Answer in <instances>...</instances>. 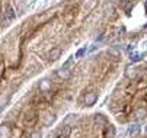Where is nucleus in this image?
Returning a JSON list of instances; mask_svg holds the SVG:
<instances>
[{"mask_svg": "<svg viewBox=\"0 0 147 138\" xmlns=\"http://www.w3.org/2000/svg\"><path fill=\"white\" fill-rule=\"evenodd\" d=\"M140 60H141V55H140V54H137V52L131 54V61H133V63H136V61H140Z\"/></svg>", "mask_w": 147, "mask_h": 138, "instance_id": "12", "label": "nucleus"}, {"mask_svg": "<svg viewBox=\"0 0 147 138\" xmlns=\"http://www.w3.org/2000/svg\"><path fill=\"white\" fill-rule=\"evenodd\" d=\"M12 137V128L7 124L0 125V138H10Z\"/></svg>", "mask_w": 147, "mask_h": 138, "instance_id": "3", "label": "nucleus"}, {"mask_svg": "<svg viewBox=\"0 0 147 138\" xmlns=\"http://www.w3.org/2000/svg\"><path fill=\"white\" fill-rule=\"evenodd\" d=\"M57 76L60 78H63V80H69L71 77V70L69 67H61L60 70H57Z\"/></svg>", "mask_w": 147, "mask_h": 138, "instance_id": "2", "label": "nucleus"}, {"mask_svg": "<svg viewBox=\"0 0 147 138\" xmlns=\"http://www.w3.org/2000/svg\"><path fill=\"white\" fill-rule=\"evenodd\" d=\"M29 138H42V134H41V131H34L29 134Z\"/></svg>", "mask_w": 147, "mask_h": 138, "instance_id": "11", "label": "nucleus"}, {"mask_svg": "<svg viewBox=\"0 0 147 138\" xmlns=\"http://www.w3.org/2000/svg\"><path fill=\"white\" fill-rule=\"evenodd\" d=\"M60 57H61V50H60V48H53V50L50 51V60H51V61L58 60Z\"/></svg>", "mask_w": 147, "mask_h": 138, "instance_id": "5", "label": "nucleus"}, {"mask_svg": "<svg viewBox=\"0 0 147 138\" xmlns=\"http://www.w3.org/2000/svg\"><path fill=\"white\" fill-rule=\"evenodd\" d=\"M85 52H86V47H85V48H82V50H79V51H77V54H76V58H79V57H82V55H83V54H85Z\"/></svg>", "mask_w": 147, "mask_h": 138, "instance_id": "13", "label": "nucleus"}, {"mask_svg": "<svg viewBox=\"0 0 147 138\" xmlns=\"http://www.w3.org/2000/svg\"><path fill=\"white\" fill-rule=\"evenodd\" d=\"M54 119H55V115H54V113H50V115H47V119L44 121V125H45V127L51 125V124L54 122Z\"/></svg>", "mask_w": 147, "mask_h": 138, "instance_id": "10", "label": "nucleus"}, {"mask_svg": "<svg viewBox=\"0 0 147 138\" xmlns=\"http://www.w3.org/2000/svg\"><path fill=\"white\" fill-rule=\"evenodd\" d=\"M98 102V93L96 92H89L85 96V105L86 106H93Z\"/></svg>", "mask_w": 147, "mask_h": 138, "instance_id": "1", "label": "nucleus"}, {"mask_svg": "<svg viewBox=\"0 0 147 138\" xmlns=\"http://www.w3.org/2000/svg\"><path fill=\"white\" fill-rule=\"evenodd\" d=\"M125 76H127V78H136L137 77V68L136 67H127V70H125Z\"/></svg>", "mask_w": 147, "mask_h": 138, "instance_id": "6", "label": "nucleus"}, {"mask_svg": "<svg viewBox=\"0 0 147 138\" xmlns=\"http://www.w3.org/2000/svg\"><path fill=\"white\" fill-rule=\"evenodd\" d=\"M136 116L138 118V119H141V118H146V116H147V111H146L144 108H138V109L136 111Z\"/></svg>", "mask_w": 147, "mask_h": 138, "instance_id": "8", "label": "nucleus"}, {"mask_svg": "<svg viewBox=\"0 0 147 138\" xmlns=\"http://www.w3.org/2000/svg\"><path fill=\"white\" fill-rule=\"evenodd\" d=\"M109 54H111V55H114V57H118V55H119V52H118L117 50H114V48H111V50H109Z\"/></svg>", "mask_w": 147, "mask_h": 138, "instance_id": "14", "label": "nucleus"}, {"mask_svg": "<svg viewBox=\"0 0 147 138\" xmlns=\"http://www.w3.org/2000/svg\"><path fill=\"white\" fill-rule=\"evenodd\" d=\"M50 89H51V83H50L48 80H42V82L39 83V90H41V92L45 93V92H48Z\"/></svg>", "mask_w": 147, "mask_h": 138, "instance_id": "7", "label": "nucleus"}, {"mask_svg": "<svg viewBox=\"0 0 147 138\" xmlns=\"http://www.w3.org/2000/svg\"><path fill=\"white\" fill-rule=\"evenodd\" d=\"M138 134H140V127H138L137 124L130 125V128H128V137H130V138H136Z\"/></svg>", "mask_w": 147, "mask_h": 138, "instance_id": "4", "label": "nucleus"}, {"mask_svg": "<svg viewBox=\"0 0 147 138\" xmlns=\"http://www.w3.org/2000/svg\"><path fill=\"white\" fill-rule=\"evenodd\" d=\"M5 16L7 17V19H13L15 17V10L7 5V7H6V12H5Z\"/></svg>", "mask_w": 147, "mask_h": 138, "instance_id": "9", "label": "nucleus"}]
</instances>
